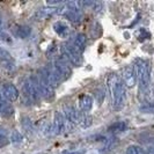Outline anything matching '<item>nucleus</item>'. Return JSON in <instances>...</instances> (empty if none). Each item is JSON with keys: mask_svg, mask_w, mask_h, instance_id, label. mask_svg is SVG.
<instances>
[{"mask_svg": "<svg viewBox=\"0 0 154 154\" xmlns=\"http://www.w3.org/2000/svg\"><path fill=\"white\" fill-rule=\"evenodd\" d=\"M128 128V124L123 122V121H119V122H115L111 125L108 126V131L109 132H114V133H119V132H124Z\"/></svg>", "mask_w": 154, "mask_h": 154, "instance_id": "16", "label": "nucleus"}, {"mask_svg": "<svg viewBox=\"0 0 154 154\" xmlns=\"http://www.w3.org/2000/svg\"><path fill=\"white\" fill-rule=\"evenodd\" d=\"M22 91L23 95L26 96V99L28 101H30V102H32V103L38 102L41 100V94L38 92L36 81H35V75H31V77H29L24 81Z\"/></svg>", "mask_w": 154, "mask_h": 154, "instance_id": "5", "label": "nucleus"}, {"mask_svg": "<svg viewBox=\"0 0 154 154\" xmlns=\"http://www.w3.org/2000/svg\"><path fill=\"white\" fill-rule=\"evenodd\" d=\"M102 2H99V1H94L93 2V6H92V9H94V12H100L101 9H102Z\"/></svg>", "mask_w": 154, "mask_h": 154, "instance_id": "24", "label": "nucleus"}, {"mask_svg": "<svg viewBox=\"0 0 154 154\" xmlns=\"http://www.w3.org/2000/svg\"><path fill=\"white\" fill-rule=\"evenodd\" d=\"M107 85H108L112 106L116 111L121 110L124 107L126 102V87L123 84L122 79L119 75L115 73L110 74L107 79Z\"/></svg>", "mask_w": 154, "mask_h": 154, "instance_id": "1", "label": "nucleus"}, {"mask_svg": "<svg viewBox=\"0 0 154 154\" xmlns=\"http://www.w3.org/2000/svg\"><path fill=\"white\" fill-rule=\"evenodd\" d=\"M93 97L91 95H82L79 97V110L82 112L89 111L93 107Z\"/></svg>", "mask_w": 154, "mask_h": 154, "instance_id": "13", "label": "nucleus"}, {"mask_svg": "<svg viewBox=\"0 0 154 154\" xmlns=\"http://www.w3.org/2000/svg\"><path fill=\"white\" fill-rule=\"evenodd\" d=\"M11 140L13 143H21L23 140V136L19 131H13L11 134Z\"/></svg>", "mask_w": 154, "mask_h": 154, "instance_id": "21", "label": "nucleus"}, {"mask_svg": "<svg viewBox=\"0 0 154 154\" xmlns=\"http://www.w3.org/2000/svg\"><path fill=\"white\" fill-rule=\"evenodd\" d=\"M0 24H1V20H0Z\"/></svg>", "mask_w": 154, "mask_h": 154, "instance_id": "26", "label": "nucleus"}, {"mask_svg": "<svg viewBox=\"0 0 154 154\" xmlns=\"http://www.w3.org/2000/svg\"><path fill=\"white\" fill-rule=\"evenodd\" d=\"M58 14V7H44L39 8L38 11L34 14L35 20H44L46 17Z\"/></svg>", "mask_w": 154, "mask_h": 154, "instance_id": "10", "label": "nucleus"}, {"mask_svg": "<svg viewBox=\"0 0 154 154\" xmlns=\"http://www.w3.org/2000/svg\"><path fill=\"white\" fill-rule=\"evenodd\" d=\"M14 114L13 106L0 94V115L4 117H9Z\"/></svg>", "mask_w": 154, "mask_h": 154, "instance_id": "11", "label": "nucleus"}, {"mask_svg": "<svg viewBox=\"0 0 154 154\" xmlns=\"http://www.w3.org/2000/svg\"><path fill=\"white\" fill-rule=\"evenodd\" d=\"M73 45L77 48L78 50L81 52L84 49H85L86 44H87V36H86L85 34H82V32H79L75 35V37L73 39Z\"/></svg>", "mask_w": 154, "mask_h": 154, "instance_id": "15", "label": "nucleus"}, {"mask_svg": "<svg viewBox=\"0 0 154 154\" xmlns=\"http://www.w3.org/2000/svg\"><path fill=\"white\" fill-rule=\"evenodd\" d=\"M67 128V119L62 111H56L52 124V131L54 134H62Z\"/></svg>", "mask_w": 154, "mask_h": 154, "instance_id": "7", "label": "nucleus"}, {"mask_svg": "<svg viewBox=\"0 0 154 154\" xmlns=\"http://www.w3.org/2000/svg\"><path fill=\"white\" fill-rule=\"evenodd\" d=\"M59 50H60L62 57L69 64L75 65V66H79L81 64V52L73 45V43L67 42V43L63 44Z\"/></svg>", "mask_w": 154, "mask_h": 154, "instance_id": "4", "label": "nucleus"}, {"mask_svg": "<svg viewBox=\"0 0 154 154\" xmlns=\"http://www.w3.org/2000/svg\"><path fill=\"white\" fill-rule=\"evenodd\" d=\"M140 111L143 112H153L154 111V101H149V102H145L140 106Z\"/></svg>", "mask_w": 154, "mask_h": 154, "instance_id": "19", "label": "nucleus"}, {"mask_svg": "<svg viewBox=\"0 0 154 154\" xmlns=\"http://www.w3.org/2000/svg\"><path fill=\"white\" fill-rule=\"evenodd\" d=\"M0 66L6 71H14L16 67L15 60L6 49L0 48Z\"/></svg>", "mask_w": 154, "mask_h": 154, "instance_id": "8", "label": "nucleus"}, {"mask_svg": "<svg viewBox=\"0 0 154 154\" xmlns=\"http://www.w3.org/2000/svg\"><path fill=\"white\" fill-rule=\"evenodd\" d=\"M0 39H2V41H5V42H8V43L12 42V37L8 35L7 32H5V31H2V30H0Z\"/></svg>", "mask_w": 154, "mask_h": 154, "instance_id": "23", "label": "nucleus"}, {"mask_svg": "<svg viewBox=\"0 0 154 154\" xmlns=\"http://www.w3.org/2000/svg\"><path fill=\"white\" fill-rule=\"evenodd\" d=\"M7 131L5 130V129H2V128H0V143H1V145H5V144H7Z\"/></svg>", "mask_w": 154, "mask_h": 154, "instance_id": "22", "label": "nucleus"}, {"mask_svg": "<svg viewBox=\"0 0 154 154\" xmlns=\"http://www.w3.org/2000/svg\"><path fill=\"white\" fill-rule=\"evenodd\" d=\"M126 154H146L143 147L138 145H130L126 148Z\"/></svg>", "mask_w": 154, "mask_h": 154, "instance_id": "18", "label": "nucleus"}, {"mask_svg": "<svg viewBox=\"0 0 154 154\" xmlns=\"http://www.w3.org/2000/svg\"><path fill=\"white\" fill-rule=\"evenodd\" d=\"M0 94L6 99L7 101H16L17 97H19V91L15 86L13 84H9V82H6V84H2L0 86Z\"/></svg>", "mask_w": 154, "mask_h": 154, "instance_id": "9", "label": "nucleus"}, {"mask_svg": "<svg viewBox=\"0 0 154 154\" xmlns=\"http://www.w3.org/2000/svg\"><path fill=\"white\" fill-rule=\"evenodd\" d=\"M31 28L29 26H14L13 34L19 38H27L31 35Z\"/></svg>", "mask_w": 154, "mask_h": 154, "instance_id": "14", "label": "nucleus"}, {"mask_svg": "<svg viewBox=\"0 0 154 154\" xmlns=\"http://www.w3.org/2000/svg\"><path fill=\"white\" fill-rule=\"evenodd\" d=\"M86 153V149H81V151H64L60 154H85Z\"/></svg>", "mask_w": 154, "mask_h": 154, "instance_id": "25", "label": "nucleus"}, {"mask_svg": "<svg viewBox=\"0 0 154 154\" xmlns=\"http://www.w3.org/2000/svg\"><path fill=\"white\" fill-rule=\"evenodd\" d=\"M94 95H95V99L97 101V103L101 104L104 101V97H106V91H104V88H102V87L96 88L95 92H94Z\"/></svg>", "mask_w": 154, "mask_h": 154, "instance_id": "17", "label": "nucleus"}, {"mask_svg": "<svg viewBox=\"0 0 154 154\" xmlns=\"http://www.w3.org/2000/svg\"><path fill=\"white\" fill-rule=\"evenodd\" d=\"M122 81L125 85L126 88H132L136 86L137 82V75H136V71L132 65H126L122 69Z\"/></svg>", "mask_w": 154, "mask_h": 154, "instance_id": "6", "label": "nucleus"}, {"mask_svg": "<svg viewBox=\"0 0 154 154\" xmlns=\"http://www.w3.org/2000/svg\"><path fill=\"white\" fill-rule=\"evenodd\" d=\"M64 111H65L64 115L66 117V119L71 124L80 125L82 128H88L89 125H92V117L88 116L86 112H82L81 110L74 108L73 106L65 107Z\"/></svg>", "mask_w": 154, "mask_h": 154, "instance_id": "2", "label": "nucleus"}, {"mask_svg": "<svg viewBox=\"0 0 154 154\" xmlns=\"http://www.w3.org/2000/svg\"><path fill=\"white\" fill-rule=\"evenodd\" d=\"M134 71H136V75L139 81V85L141 89H147L149 87L151 82V74H149V64L145 59L137 58L134 60Z\"/></svg>", "mask_w": 154, "mask_h": 154, "instance_id": "3", "label": "nucleus"}, {"mask_svg": "<svg viewBox=\"0 0 154 154\" xmlns=\"http://www.w3.org/2000/svg\"><path fill=\"white\" fill-rule=\"evenodd\" d=\"M22 126H23V129L26 130V132H28V133H32V132H34L32 123H31L30 119L27 118V117H23L22 118Z\"/></svg>", "mask_w": 154, "mask_h": 154, "instance_id": "20", "label": "nucleus"}, {"mask_svg": "<svg viewBox=\"0 0 154 154\" xmlns=\"http://www.w3.org/2000/svg\"><path fill=\"white\" fill-rule=\"evenodd\" d=\"M54 30L58 36H60L63 38H64V37H69V26L64 22V21H57V22H54Z\"/></svg>", "mask_w": 154, "mask_h": 154, "instance_id": "12", "label": "nucleus"}]
</instances>
